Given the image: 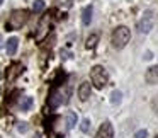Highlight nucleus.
<instances>
[{
	"mask_svg": "<svg viewBox=\"0 0 158 138\" xmlns=\"http://www.w3.org/2000/svg\"><path fill=\"white\" fill-rule=\"evenodd\" d=\"M144 80H146V84H150V85L158 84V65H155V67H151V68L146 70Z\"/></svg>",
	"mask_w": 158,
	"mask_h": 138,
	"instance_id": "423d86ee",
	"label": "nucleus"
},
{
	"mask_svg": "<svg viewBox=\"0 0 158 138\" xmlns=\"http://www.w3.org/2000/svg\"><path fill=\"white\" fill-rule=\"evenodd\" d=\"M153 56H151V53L150 51H146V56H144V60H151Z\"/></svg>",
	"mask_w": 158,
	"mask_h": 138,
	"instance_id": "6ab92c4d",
	"label": "nucleus"
},
{
	"mask_svg": "<svg viewBox=\"0 0 158 138\" xmlns=\"http://www.w3.org/2000/svg\"><path fill=\"white\" fill-rule=\"evenodd\" d=\"M17 48H19V39L15 38V36H12V38H9V41L5 43V50H7V55H15L17 53Z\"/></svg>",
	"mask_w": 158,
	"mask_h": 138,
	"instance_id": "0eeeda50",
	"label": "nucleus"
},
{
	"mask_svg": "<svg viewBox=\"0 0 158 138\" xmlns=\"http://www.w3.org/2000/svg\"><path fill=\"white\" fill-rule=\"evenodd\" d=\"M32 11H34V12L44 11V0H34V4H32Z\"/></svg>",
	"mask_w": 158,
	"mask_h": 138,
	"instance_id": "ddd939ff",
	"label": "nucleus"
},
{
	"mask_svg": "<svg viewBox=\"0 0 158 138\" xmlns=\"http://www.w3.org/2000/svg\"><path fill=\"white\" fill-rule=\"evenodd\" d=\"M66 96H68V92H63V89L53 90L51 96H49V104H51V107H58V106H61V104H65L66 101H68Z\"/></svg>",
	"mask_w": 158,
	"mask_h": 138,
	"instance_id": "20e7f679",
	"label": "nucleus"
},
{
	"mask_svg": "<svg viewBox=\"0 0 158 138\" xmlns=\"http://www.w3.org/2000/svg\"><path fill=\"white\" fill-rule=\"evenodd\" d=\"M131 39V31L126 28V26H119L112 31V36H110V43H112L114 48L121 50L129 43Z\"/></svg>",
	"mask_w": 158,
	"mask_h": 138,
	"instance_id": "f257e3e1",
	"label": "nucleus"
},
{
	"mask_svg": "<svg viewBox=\"0 0 158 138\" xmlns=\"http://www.w3.org/2000/svg\"><path fill=\"white\" fill-rule=\"evenodd\" d=\"M32 138H43V135H41V133H36V135H34V136H32Z\"/></svg>",
	"mask_w": 158,
	"mask_h": 138,
	"instance_id": "aec40b11",
	"label": "nucleus"
},
{
	"mask_svg": "<svg viewBox=\"0 0 158 138\" xmlns=\"http://www.w3.org/2000/svg\"><path fill=\"white\" fill-rule=\"evenodd\" d=\"M77 124V114L73 113V111H70L68 114H66V130H73Z\"/></svg>",
	"mask_w": 158,
	"mask_h": 138,
	"instance_id": "f8f14e48",
	"label": "nucleus"
},
{
	"mask_svg": "<svg viewBox=\"0 0 158 138\" xmlns=\"http://www.w3.org/2000/svg\"><path fill=\"white\" fill-rule=\"evenodd\" d=\"M95 138H114V128H112V124H110V121H104V123L100 124Z\"/></svg>",
	"mask_w": 158,
	"mask_h": 138,
	"instance_id": "39448f33",
	"label": "nucleus"
},
{
	"mask_svg": "<svg viewBox=\"0 0 158 138\" xmlns=\"http://www.w3.org/2000/svg\"><path fill=\"white\" fill-rule=\"evenodd\" d=\"M2 4H4V0H0V5H2Z\"/></svg>",
	"mask_w": 158,
	"mask_h": 138,
	"instance_id": "4be33fe9",
	"label": "nucleus"
},
{
	"mask_svg": "<svg viewBox=\"0 0 158 138\" xmlns=\"http://www.w3.org/2000/svg\"><path fill=\"white\" fill-rule=\"evenodd\" d=\"M156 114H158V111H156Z\"/></svg>",
	"mask_w": 158,
	"mask_h": 138,
	"instance_id": "b1692460",
	"label": "nucleus"
},
{
	"mask_svg": "<svg viewBox=\"0 0 158 138\" xmlns=\"http://www.w3.org/2000/svg\"><path fill=\"white\" fill-rule=\"evenodd\" d=\"M2 45H4V38H2V34H0V48H2Z\"/></svg>",
	"mask_w": 158,
	"mask_h": 138,
	"instance_id": "412c9836",
	"label": "nucleus"
},
{
	"mask_svg": "<svg viewBox=\"0 0 158 138\" xmlns=\"http://www.w3.org/2000/svg\"><path fill=\"white\" fill-rule=\"evenodd\" d=\"M138 28H139V32H150L151 31V28H153V19L151 17H148L146 21H141L139 24H138Z\"/></svg>",
	"mask_w": 158,
	"mask_h": 138,
	"instance_id": "9b49d317",
	"label": "nucleus"
},
{
	"mask_svg": "<svg viewBox=\"0 0 158 138\" xmlns=\"http://www.w3.org/2000/svg\"><path fill=\"white\" fill-rule=\"evenodd\" d=\"M32 104H34V99L29 97V96L22 97V99L19 101V107H21V111H29L32 107Z\"/></svg>",
	"mask_w": 158,
	"mask_h": 138,
	"instance_id": "9d476101",
	"label": "nucleus"
},
{
	"mask_svg": "<svg viewBox=\"0 0 158 138\" xmlns=\"http://www.w3.org/2000/svg\"><path fill=\"white\" fill-rule=\"evenodd\" d=\"M27 123H17V131L19 133H26V131H27Z\"/></svg>",
	"mask_w": 158,
	"mask_h": 138,
	"instance_id": "f3484780",
	"label": "nucleus"
},
{
	"mask_svg": "<svg viewBox=\"0 0 158 138\" xmlns=\"http://www.w3.org/2000/svg\"><path fill=\"white\" fill-rule=\"evenodd\" d=\"M121 97H123V94H121L119 90H114V92L110 94V102H112V104H119L121 102Z\"/></svg>",
	"mask_w": 158,
	"mask_h": 138,
	"instance_id": "2eb2a0df",
	"label": "nucleus"
},
{
	"mask_svg": "<svg viewBox=\"0 0 158 138\" xmlns=\"http://www.w3.org/2000/svg\"><path fill=\"white\" fill-rule=\"evenodd\" d=\"M156 138H158V135H156Z\"/></svg>",
	"mask_w": 158,
	"mask_h": 138,
	"instance_id": "393cba45",
	"label": "nucleus"
},
{
	"mask_svg": "<svg viewBox=\"0 0 158 138\" xmlns=\"http://www.w3.org/2000/svg\"><path fill=\"white\" fill-rule=\"evenodd\" d=\"M90 92H92V87H90L89 82L80 84V87H78V97H80V101H87L90 97Z\"/></svg>",
	"mask_w": 158,
	"mask_h": 138,
	"instance_id": "6e6552de",
	"label": "nucleus"
},
{
	"mask_svg": "<svg viewBox=\"0 0 158 138\" xmlns=\"http://www.w3.org/2000/svg\"><path fill=\"white\" fill-rule=\"evenodd\" d=\"M134 138H148V131L146 130H139L134 133Z\"/></svg>",
	"mask_w": 158,
	"mask_h": 138,
	"instance_id": "a211bd4d",
	"label": "nucleus"
},
{
	"mask_svg": "<svg viewBox=\"0 0 158 138\" xmlns=\"http://www.w3.org/2000/svg\"><path fill=\"white\" fill-rule=\"evenodd\" d=\"M90 80H92L94 87L95 89H104L109 82V75H107V70L102 65H95L90 70Z\"/></svg>",
	"mask_w": 158,
	"mask_h": 138,
	"instance_id": "f03ea898",
	"label": "nucleus"
},
{
	"mask_svg": "<svg viewBox=\"0 0 158 138\" xmlns=\"http://www.w3.org/2000/svg\"><path fill=\"white\" fill-rule=\"evenodd\" d=\"M97 41H99V36H97V34L89 36V39H87V48H95Z\"/></svg>",
	"mask_w": 158,
	"mask_h": 138,
	"instance_id": "4468645a",
	"label": "nucleus"
},
{
	"mask_svg": "<svg viewBox=\"0 0 158 138\" xmlns=\"http://www.w3.org/2000/svg\"><path fill=\"white\" fill-rule=\"evenodd\" d=\"M29 17V12L27 11H14L9 17V22H7V31H12V29H21L22 26L26 24Z\"/></svg>",
	"mask_w": 158,
	"mask_h": 138,
	"instance_id": "7ed1b4c3",
	"label": "nucleus"
},
{
	"mask_svg": "<svg viewBox=\"0 0 158 138\" xmlns=\"http://www.w3.org/2000/svg\"><path fill=\"white\" fill-rule=\"evenodd\" d=\"M0 79H2V72H0Z\"/></svg>",
	"mask_w": 158,
	"mask_h": 138,
	"instance_id": "5701e85b",
	"label": "nucleus"
},
{
	"mask_svg": "<svg viewBox=\"0 0 158 138\" xmlns=\"http://www.w3.org/2000/svg\"><path fill=\"white\" fill-rule=\"evenodd\" d=\"M90 126H92V124H90V119H89V118H85V119L82 121V124H80V130H82L83 133H89Z\"/></svg>",
	"mask_w": 158,
	"mask_h": 138,
	"instance_id": "dca6fc26",
	"label": "nucleus"
},
{
	"mask_svg": "<svg viewBox=\"0 0 158 138\" xmlns=\"http://www.w3.org/2000/svg\"><path fill=\"white\" fill-rule=\"evenodd\" d=\"M92 12H94L92 5H87V7L83 9V12H82V22H83V26H89L90 22H92Z\"/></svg>",
	"mask_w": 158,
	"mask_h": 138,
	"instance_id": "1a4fd4ad",
	"label": "nucleus"
}]
</instances>
